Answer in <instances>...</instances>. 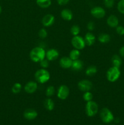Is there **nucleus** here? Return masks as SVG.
<instances>
[{
  "label": "nucleus",
  "mask_w": 124,
  "mask_h": 125,
  "mask_svg": "<svg viewBox=\"0 0 124 125\" xmlns=\"http://www.w3.org/2000/svg\"><path fill=\"white\" fill-rule=\"evenodd\" d=\"M35 78L38 83L44 84L49 80L50 73L45 68H41L35 72Z\"/></svg>",
  "instance_id": "2"
},
{
  "label": "nucleus",
  "mask_w": 124,
  "mask_h": 125,
  "mask_svg": "<svg viewBox=\"0 0 124 125\" xmlns=\"http://www.w3.org/2000/svg\"><path fill=\"white\" fill-rule=\"evenodd\" d=\"M116 32L119 35H124V27L122 26H117L116 27Z\"/></svg>",
  "instance_id": "33"
},
{
  "label": "nucleus",
  "mask_w": 124,
  "mask_h": 125,
  "mask_svg": "<svg viewBox=\"0 0 124 125\" xmlns=\"http://www.w3.org/2000/svg\"><path fill=\"white\" fill-rule=\"evenodd\" d=\"M84 40H85L86 45H87L88 46H91L96 42V37L92 33L88 32L85 35Z\"/></svg>",
  "instance_id": "17"
},
{
  "label": "nucleus",
  "mask_w": 124,
  "mask_h": 125,
  "mask_svg": "<svg viewBox=\"0 0 124 125\" xmlns=\"http://www.w3.org/2000/svg\"><path fill=\"white\" fill-rule=\"evenodd\" d=\"M119 54H120V56L123 58H124V46H122L120 48V50H119Z\"/></svg>",
  "instance_id": "36"
},
{
  "label": "nucleus",
  "mask_w": 124,
  "mask_h": 125,
  "mask_svg": "<svg viewBox=\"0 0 124 125\" xmlns=\"http://www.w3.org/2000/svg\"><path fill=\"white\" fill-rule=\"evenodd\" d=\"M111 62L114 67L120 68V67L122 65V59L120 58L119 56L115 54L112 57Z\"/></svg>",
  "instance_id": "21"
},
{
  "label": "nucleus",
  "mask_w": 124,
  "mask_h": 125,
  "mask_svg": "<svg viewBox=\"0 0 124 125\" xmlns=\"http://www.w3.org/2000/svg\"><path fill=\"white\" fill-rule=\"evenodd\" d=\"M103 2L107 8H111L114 6L115 0H103Z\"/></svg>",
  "instance_id": "31"
},
{
  "label": "nucleus",
  "mask_w": 124,
  "mask_h": 125,
  "mask_svg": "<svg viewBox=\"0 0 124 125\" xmlns=\"http://www.w3.org/2000/svg\"><path fill=\"white\" fill-rule=\"evenodd\" d=\"M60 65L62 68L64 69H68V68H71L72 63V60L69 57H63L60 60Z\"/></svg>",
  "instance_id": "13"
},
{
  "label": "nucleus",
  "mask_w": 124,
  "mask_h": 125,
  "mask_svg": "<svg viewBox=\"0 0 124 125\" xmlns=\"http://www.w3.org/2000/svg\"><path fill=\"white\" fill-rule=\"evenodd\" d=\"M55 90L54 87L52 85H49L47 87L46 90V95L47 97H51L55 94Z\"/></svg>",
  "instance_id": "27"
},
{
  "label": "nucleus",
  "mask_w": 124,
  "mask_h": 125,
  "mask_svg": "<svg viewBox=\"0 0 124 125\" xmlns=\"http://www.w3.org/2000/svg\"><path fill=\"white\" fill-rule=\"evenodd\" d=\"M100 117L105 123H109L114 120V115L111 111L106 107L102 109L100 112Z\"/></svg>",
  "instance_id": "5"
},
{
  "label": "nucleus",
  "mask_w": 124,
  "mask_h": 125,
  "mask_svg": "<svg viewBox=\"0 0 124 125\" xmlns=\"http://www.w3.org/2000/svg\"><path fill=\"white\" fill-rule=\"evenodd\" d=\"M38 89V84L36 82L29 81L24 86V90L27 94H33Z\"/></svg>",
  "instance_id": "11"
},
{
  "label": "nucleus",
  "mask_w": 124,
  "mask_h": 125,
  "mask_svg": "<svg viewBox=\"0 0 124 125\" xmlns=\"http://www.w3.org/2000/svg\"><path fill=\"white\" fill-rule=\"evenodd\" d=\"M105 13L106 12L104 9L100 6H96L91 9V14L94 17L98 19L103 18L105 15Z\"/></svg>",
  "instance_id": "8"
},
{
  "label": "nucleus",
  "mask_w": 124,
  "mask_h": 125,
  "mask_svg": "<svg viewBox=\"0 0 124 125\" xmlns=\"http://www.w3.org/2000/svg\"><path fill=\"white\" fill-rule=\"evenodd\" d=\"M106 23L111 28H116L119 24V19L114 15H111L107 18Z\"/></svg>",
  "instance_id": "15"
},
{
  "label": "nucleus",
  "mask_w": 124,
  "mask_h": 125,
  "mask_svg": "<svg viewBox=\"0 0 124 125\" xmlns=\"http://www.w3.org/2000/svg\"></svg>",
  "instance_id": "39"
},
{
  "label": "nucleus",
  "mask_w": 124,
  "mask_h": 125,
  "mask_svg": "<svg viewBox=\"0 0 124 125\" xmlns=\"http://www.w3.org/2000/svg\"><path fill=\"white\" fill-rule=\"evenodd\" d=\"M38 36L40 37L41 39H45L46 37L47 36V32L46 29L44 28H42L40 29L38 32Z\"/></svg>",
  "instance_id": "30"
},
{
  "label": "nucleus",
  "mask_w": 124,
  "mask_h": 125,
  "mask_svg": "<svg viewBox=\"0 0 124 125\" xmlns=\"http://www.w3.org/2000/svg\"><path fill=\"white\" fill-rule=\"evenodd\" d=\"M44 106L45 109L49 111H51L53 109L55 106L54 102L51 98H47L44 101Z\"/></svg>",
  "instance_id": "20"
},
{
  "label": "nucleus",
  "mask_w": 124,
  "mask_h": 125,
  "mask_svg": "<svg viewBox=\"0 0 124 125\" xmlns=\"http://www.w3.org/2000/svg\"><path fill=\"white\" fill-rule=\"evenodd\" d=\"M71 43L74 48L77 50H83L86 46L85 40L83 37L79 35H75L71 40Z\"/></svg>",
  "instance_id": "6"
},
{
  "label": "nucleus",
  "mask_w": 124,
  "mask_h": 125,
  "mask_svg": "<svg viewBox=\"0 0 124 125\" xmlns=\"http://www.w3.org/2000/svg\"><path fill=\"white\" fill-rule=\"evenodd\" d=\"M80 32V28L78 25H73L71 28V33L74 36L78 35Z\"/></svg>",
  "instance_id": "26"
},
{
  "label": "nucleus",
  "mask_w": 124,
  "mask_h": 125,
  "mask_svg": "<svg viewBox=\"0 0 124 125\" xmlns=\"http://www.w3.org/2000/svg\"><path fill=\"white\" fill-rule=\"evenodd\" d=\"M78 87L80 89V90L84 92H88L92 89V84L90 81L88 80V79H83V80H81L79 82Z\"/></svg>",
  "instance_id": "9"
},
{
  "label": "nucleus",
  "mask_w": 124,
  "mask_h": 125,
  "mask_svg": "<svg viewBox=\"0 0 124 125\" xmlns=\"http://www.w3.org/2000/svg\"><path fill=\"white\" fill-rule=\"evenodd\" d=\"M120 76V70L119 68L113 66L109 68L106 72V78L111 83L115 82Z\"/></svg>",
  "instance_id": "3"
},
{
  "label": "nucleus",
  "mask_w": 124,
  "mask_h": 125,
  "mask_svg": "<svg viewBox=\"0 0 124 125\" xmlns=\"http://www.w3.org/2000/svg\"><path fill=\"white\" fill-rule=\"evenodd\" d=\"M60 15L62 18L66 21H71L72 19V12L68 9H64L62 10L61 11Z\"/></svg>",
  "instance_id": "16"
},
{
  "label": "nucleus",
  "mask_w": 124,
  "mask_h": 125,
  "mask_svg": "<svg viewBox=\"0 0 124 125\" xmlns=\"http://www.w3.org/2000/svg\"><path fill=\"white\" fill-rule=\"evenodd\" d=\"M80 56V52L79 50L77 49H74L71 51L70 53H69V57L71 59L72 61H75V60L79 59V57Z\"/></svg>",
  "instance_id": "24"
},
{
  "label": "nucleus",
  "mask_w": 124,
  "mask_h": 125,
  "mask_svg": "<svg viewBox=\"0 0 124 125\" xmlns=\"http://www.w3.org/2000/svg\"><path fill=\"white\" fill-rule=\"evenodd\" d=\"M87 28L89 31H93L95 28V24L94 22L89 21L87 24Z\"/></svg>",
  "instance_id": "34"
},
{
  "label": "nucleus",
  "mask_w": 124,
  "mask_h": 125,
  "mask_svg": "<svg viewBox=\"0 0 124 125\" xmlns=\"http://www.w3.org/2000/svg\"><path fill=\"white\" fill-rule=\"evenodd\" d=\"M24 117L28 120H32L36 118L38 116V113L35 109H27L24 111L23 114Z\"/></svg>",
  "instance_id": "14"
},
{
  "label": "nucleus",
  "mask_w": 124,
  "mask_h": 125,
  "mask_svg": "<svg viewBox=\"0 0 124 125\" xmlns=\"http://www.w3.org/2000/svg\"><path fill=\"white\" fill-rule=\"evenodd\" d=\"M98 40L101 43H108L110 41L111 37L107 34H101L98 36Z\"/></svg>",
  "instance_id": "22"
},
{
  "label": "nucleus",
  "mask_w": 124,
  "mask_h": 125,
  "mask_svg": "<svg viewBox=\"0 0 124 125\" xmlns=\"http://www.w3.org/2000/svg\"><path fill=\"white\" fill-rule=\"evenodd\" d=\"M59 56V52L55 49H50L46 52V57L49 61H53Z\"/></svg>",
  "instance_id": "12"
},
{
  "label": "nucleus",
  "mask_w": 124,
  "mask_h": 125,
  "mask_svg": "<svg viewBox=\"0 0 124 125\" xmlns=\"http://www.w3.org/2000/svg\"><path fill=\"white\" fill-rule=\"evenodd\" d=\"M1 11H2V9H1V6H0V14H1Z\"/></svg>",
  "instance_id": "37"
},
{
  "label": "nucleus",
  "mask_w": 124,
  "mask_h": 125,
  "mask_svg": "<svg viewBox=\"0 0 124 125\" xmlns=\"http://www.w3.org/2000/svg\"><path fill=\"white\" fill-rule=\"evenodd\" d=\"M97 72V67L94 65H91L86 68V72H85V74H86L88 76H94L95 74H96Z\"/></svg>",
  "instance_id": "23"
},
{
  "label": "nucleus",
  "mask_w": 124,
  "mask_h": 125,
  "mask_svg": "<svg viewBox=\"0 0 124 125\" xmlns=\"http://www.w3.org/2000/svg\"><path fill=\"white\" fill-rule=\"evenodd\" d=\"M69 94V89L66 85H62L58 87L57 90V96L62 100H64L68 97Z\"/></svg>",
  "instance_id": "7"
},
{
  "label": "nucleus",
  "mask_w": 124,
  "mask_h": 125,
  "mask_svg": "<svg viewBox=\"0 0 124 125\" xmlns=\"http://www.w3.org/2000/svg\"><path fill=\"white\" fill-rule=\"evenodd\" d=\"M83 100H85V101L88 102V101H91L92 98H93V96H92V93H91L89 91H88L85 92L84 93L83 95Z\"/></svg>",
  "instance_id": "28"
},
{
  "label": "nucleus",
  "mask_w": 124,
  "mask_h": 125,
  "mask_svg": "<svg viewBox=\"0 0 124 125\" xmlns=\"http://www.w3.org/2000/svg\"><path fill=\"white\" fill-rule=\"evenodd\" d=\"M30 58L33 62H40L46 57V51L43 47H35L30 51Z\"/></svg>",
  "instance_id": "1"
},
{
  "label": "nucleus",
  "mask_w": 124,
  "mask_h": 125,
  "mask_svg": "<svg viewBox=\"0 0 124 125\" xmlns=\"http://www.w3.org/2000/svg\"></svg>",
  "instance_id": "38"
},
{
  "label": "nucleus",
  "mask_w": 124,
  "mask_h": 125,
  "mask_svg": "<svg viewBox=\"0 0 124 125\" xmlns=\"http://www.w3.org/2000/svg\"><path fill=\"white\" fill-rule=\"evenodd\" d=\"M98 111V104L93 101H88L85 106V112L88 117H94L97 114Z\"/></svg>",
  "instance_id": "4"
},
{
  "label": "nucleus",
  "mask_w": 124,
  "mask_h": 125,
  "mask_svg": "<svg viewBox=\"0 0 124 125\" xmlns=\"http://www.w3.org/2000/svg\"><path fill=\"white\" fill-rule=\"evenodd\" d=\"M40 64L41 67H42V68H47L49 66V61L47 59H44L43 60H42L40 62Z\"/></svg>",
  "instance_id": "32"
},
{
  "label": "nucleus",
  "mask_w": 124,
  "mask_h": 125,
  "mask_svg": "<svg viewBox=\"0 0 124 125\" xmlns=\"http://www.w3.org/2000/svg\"><path fill=\"white\" fill-rule=\"evenodd\" d=\"M42 24L45 27H49L52 26L55 22V17L52 14H47L43 18Z\"/></svg>",
  "instance_id": "10"
},
{
  "label": "nucleus",
  "mask_w": 124,
  "mask_h": 125,
  "mask_svg": "<svg viewBox=\"0 0 124 125\" xmlns=\"http://www.w3.org/2000/svg\"><path fill=\"white\" fill-rule=\"evenodd\" d=\"M83 67V63L79 59L75 60V61H72V63L71 68L74 71H80Z\"/></svg>",
  "instance_id": "18"
},
{
  "label": "nucleus",
  "mask_w": 124,
  "mask_h": 125,
  "mask_svg": "<svg viewBox=\"0 0 124 125\" xmlns=\"http://www.w3.org/2000/svg\"><path fill=\"white\" fill-rule=\"evenodd\" d=\"M70 0H57V3L60 5V6H64V5L67 4L69 2Z\"/></svg>",
  "instance_id": "35"
},
{
  "label": "nucleus",
  "mask_w": 124,
  "mask_h": 125,
  "mask_svg": "<svg viewBox=\"0 0 124 125\" xmlns=\"http://www.w3.org/2000/svg\"><path fill=\"white\" fill-rule=\"evenodd\" d=\"M117 10L120 13L124 14V0H120L117 4Z\"/></svg>",
  "instance_id": "29"
},
{
  "label": "nucleus",
  "mask_w": 124,
  "mask_h": 125,
  "mask_svg": "<svg viewBox=\"0 0 124 125\" xmlns=\"http://www.w3.org/2000/svg\"><path fill=\"white\" fill-rule=\"evenodd\" d=\"M22 89V85L20 83H16L13 84V85L12 87V92L13 94H19L21 92Z\"/></svg>",
  "instance_id": "25"
},
{
  "label": "nucleus",
  "mask_w": 124,
  "mask_h": 125,
  "mask_svg": "<svg viewBox=\"0 0 124 125\" xmlns=\"http://www.w3.org/2000/svg\"><path fill=\"white\" fill-rule=\"evenodd\" d=\"M36 3L41 8L46 9L51 6L52 1L51 0H36Z\"/></svg>",
  "instance_id": "19"
}]
</instances>
